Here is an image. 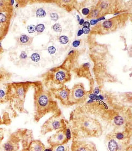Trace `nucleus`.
<instances>
[{"mask_svg":"<svg viewBox=\"0 0 132 151\" xmlns=\"http://www.w3.org/2000/svg\"><path fill=\"white\" fill-rule=\"evenodd\" d=\"M80 44V41H74L72 44L73 46L75 47H77L79 46Z\"/></svg>","mask_w":132,"mask_h":151,"instance_id":"nucleus-29","label":"nucleus"},{"mask_svg":"<svg viewBox=\"0 0 132 151\" xmlns=\"http://www.w3.org/2000/svg\"><path fill=\"white\" fill-rule=\"evenodd\" d=\"M88 98L84 104L77 107L108 125L118 113L129 106L124 101L122 94L103 90L100 87L91 85Z\"/></svg>","mask_w":132,"mask_h":151,"instance_id":"nucleus-1","label":"nucleus"},{"mask_svg":"<svg viewBox=\"0 0 132 151\" xmlns=\"http://www.w3.org/2000/svg\"><path fill=\"white\" fill-rule=\"evenodd\" d=\"M89 13V10L87 8H85V9H83V10H82V13L84 15H88Z\"/></svg>","mask_w":132,"mask_h":151,"instance_id":"nucleus-28","label":"nucleus"},{"mask_svg":"<svg viewBox=\"0 0 132 151\" xmlns=\"http://www.w3.org/2000/svg\"><path fill=\"white\" fill-rule=\"evenodd\" d=\"M68 142L63 129L57 131L47 139V142L51 146L66 144Z\"/></svg>","mask_w":132,"mask_h":151,"instance_id":"nucleus-11","label":"nucleus"},{"mask_svg":"<svg viewBox=\"0 0 132 151\" xmlns=\"http://www.w3.org/2000/svg\"><path fill=\"white\" fill-rule=\"evenodd\" d=\"M60 42L62 44H65L69 42V38L66 36H62L59 38Z\"/></svg>","mask_w":132,"mask_h":151,"instance_id":"nucleus-18","label":"nucleus"},{"mask_svg":"<svg viewBox=\"0 0 132 151\" xmlns=\"http://www.w3.org/2000/svg\"><path fill=\"white\" fill-rule=\"evenodd\" d=\"M69 121L72 140L98 138L103 134V127L99 120L77 107L70 113Z\"/></svg>","mask_w":132,"mask_h":151,"instance_id":"nucleus-2","label":"nucleus"},{"mask_svg":"<svg viewBox=\"0 0 132 151\" xmlns=\"http://www.w3.org/2000/svg\"><path fill=\"white\" fill-rule=\"evenodd\" d=\"M34 120L38 122L49 113H54L60 109L51 92L44 88L40 81L33 82Z\"/></svg>","mask_w":132,"mask_h":151,"instance_id":"nucleus-3","label":"nucleus"},{"mask_svg":"<svg viewBox=\"0 0 132 151\" xmlns=\"http://www.w3.org/2000/svg\"><path fill=\"white\" fill-rule=\"evenodd\" d=\"M8 93L9 83H0V104L8 102Z\"/></svg>","mask_w":132,"mask_h":151,"instance_id":"nucleus-12","label":"nucleus"},{"mask_svg":"<svg viewBox=\"0 0 132 151\" xmlns=\"http://www.w3.org/2000/svg\"><path fill=\"white\" fill-rule=\"evenodd\" d=\"M54 98L60 101L62 105L65 107H69V96L71 89L66 85H63L58 88H52L49 90Z\"/></svg>","mask_w":132,"mask_h":151,"instance_id":"nucleus-10","label":"nucleus"},{"mask_svg":"<svg viewBox=\"0 0 132 151\" xmlns=\"http://www.w3.org/2000/svg\"><path fill=\"white\" fill-rule=\"evenodd\" d=\"M83 26L84 27H86L89 28V27H90V25L89 22H85L83 24Z\"/></svg>","mask_w":132,"mask_h":151,"instance_id":"nucleus-31","label":"nucleus"},{"mask_svg":"<svg viewBox=\"0 0 132 151\" xmlns=\"http://www.w3.org/2000/svg\"><path fill=\"white\" fill-rule=\"evenodd\" d=\"M107 125L113 129L122 130L132 127V106H129L115 115Z\"/></svg>","mask_w":132,"mask_h":151,"instance_id":"nucleus-8","label":"nucleus"},{"mask_svg":"<svg viewBox=\"0 0 132 151\" xmlns=\"http://www.w3.org/2000/svg\"><path fill=\"white\" fill-rule=\"evenodd\" d=\"M33 140L32 130L20 128L10 134L7 141L2 145V149L3 151H18L21 145L22 148H27Z\"/></svg>","mask_w":132,"mask_h":151,"instance_id":"nucleus-5","label":"nucleus"},{"mask_svg":"<svg viewBox=\"0 0 132 151\" xmlns=\"http://www.w3.org/2000/svg\"><path fill=\"white\" fill-rule=\"evenodd\" d=\"M45 28V26L44 24H39L36 26V30L38 32L41 33V32H44Z\"/></svg>","mask_w":132,"mask_h":151,"instance_id":"nucleus-19","label":"nucleus"},{"mask_svg":"<svg viewBox=\"0 0 132 151\" xmlns=\"http://www.w3.org/2000/svg\"><path fill=\"white\" fill-rule=\"evenodd\" d=\"M90 91L85 89L83 83L76 84L71 89L69 96V107L84 104L88 98Z\"/></svg>","mask_w":132,"mask_h":151,"instance_id":"nucleus-9","label":"nucleus"},{"mask_svg":"<svg viewBox=\"0 0 132 151\" xmlns=\"http://www.w3.org/2000/svg\"><path fill=\"white\" fill-rule=\"evenodd\" d=\"M50 18L52 20L56 21L58 19L59 16L58 14L55 13H53L50 14Z\"/></svg>","mask_w":132,"mask_h":151,"instance_id":"nucleus-24","label":"nucleus"},{"mask_svg":"<svg viewBox=\"0 0 132 151\" xmlns=\"http://www.w3.org/2000/svg\"><path fill=\"white\" fill-rule=\"evenodd\" d=\"M19 151H27V148H22V149Z\"/></svg>","mask_w":132,"mask_h":151,"instance_id":"nucleus-36","label":"nucleus"},{"mask_svg":"<svg viewBox=\"0 0 132 151\" xmlns=\"http://www.w3.org/2000/svg\"><path fill=\"white\" fill-rule=\"evenodd\" d=\"M66 144L51 146L53 151H69V146Z\"/></svg>","mask_w":132,"mask_h":151,"instance_id":"nucleus-15","label":"nucleus"},{"mask_svg":"<svg viewBox=\"0 0 132 151\" xmlns=\"http://www.w3.org/2000/svg\"><path fill=\"white\" fill-rule=\"evenodd\" d=\"M36 27L35 25H28L27 27V30L30 33H32L36 31Z\"/></svg>","mask_w":132,"mask_h":151,"instance_id":"nucleus-21","label":"nucleus"},{"mask_svg":"<svg viewBox=\"0 0 132 151\" xmlns=\"http://www.w3.org/2000/svg\"><path fill=\"white\" fill-rule=\"evenodd\" d=\"M103 27L106 28H111L112 26V22L111 21L107 20L105 21L103 23Z\"/></svg>","mask_w":132,"mask_h":151,"instance_id":"nucleus-22","label":"nucleus"},{"mask_svg":"<svg viewBox=\"0 0 132 151\" xmlns=\"http://www.w3.org/2000/svg\"><path fill=\"white\" fill-rule=\"evenodd\" d=\"M84 22H85V20H84V19H81L80 20V25H82L83 24V23H84Z\"/></svg>","mask_w":132,"mask_h":151,"instance_id":"nucleus-35","label":"nucleus"},{"mask_svg":"<svg viewBox=\"0 0 132 151\" xmlns=\"http://www.w3.org/2000/svg\"><path fill=\"white\" fill-rule=\"evenodd\" d=\"M21 58L22 59H25L27 57V55L25 52H22L20 55Z\"/></svg>","mask_w":132,"mask_h":151,"instance_id":"nucleus-32","label":"nucleus"},{"mask_svg":"<svg viewBox=\"0 0 132 151\" xmlns=\"http://www.w3.org/2000/svg\"><path fill=\"white\" fill-rule=\"evenodd\" d=\"M36 14L38 18H44L46 15V13L44 9L40 8L36 11Z\"/></svg>","mask_w":132,"mask_h":151,"instance_id":"nucleus-16","label":"nucleus"},{"mask_svg":"<svg viewBox=\"0 0 132 151\" xmlns=\"http://www.w3.org/2000/svg\"><path fill=\"white\" fill-rule=\"evenodd\" d=\"M77 19H78V21H79V20H80V17H79V16H78V15H77Z\"/></svg>","mask_w":132,"mask_h":151,"instance_id":"nucleus-37","label":"nucleus"},{"mask_svg":"<svg viewBox=\"0 0 132 151\" xmlns=\"http://www.w3.org/2000/svg\"><path fill=\"white\" fill-rule=\"evenodd\" d=\"M33 41V37H30L27 35H22L18 38V42L19 44L23 46H30Z\"/></svg>","mask_w":132,"mask_h":151,"instance_id":"nucleus-14","label":"nucleus"},{"mask_svg":"<svg viewBox=\"0 0 132 151\" xmlns=\"http://www.w3.org/2000/svg\"><path fill=\"white\" fill-rule=\"evenodd\" d=\"M43 151H53L52 148H45L44 150Z\"/></svg>","mask_w":132,"mask_h":151,"instance_id":"nucleus-33","label":"nucleus"},{"mask_svg":"<svg viewBox=\"0 0 132 151\" xmlns=\"http://www.w3.org/2000/svg\"><path fill=\"white\" fill-rule=\"evenodd\" d=\"M56 48L54 46H49L48 48V53H49L50 54H51V55H53V54H54L56 52Z\"/></svg>","mask_w":132,"mask_h":151,"instance_id":"nucleus-25","label":"nucleus"},{"mask_svg":"<svg viewBox=\"0 0 132 151\" xmlns=\"http://www.w3.org/2000/svg\"><path fill=\"white\" fill-rule=\"evenodd\" d=\"M46 148L44 145L39 140H33L30 143L27 151H43Z\"/></svg>","mask_w":132,"mask_h":151,"instance_id":"nucleus-13","label":"nucleus"},{"mask_svg":"<svg viewBox=\"0 0 132 151\" xmlns=\"http://www.w3.org/2000/svg\"><path fill=\"white\" fill-rule=\"evenodd\" d=\"M5 130L3 128H0V145L1 144L4 138Z\"/></svg>","mask_w":132,"mask_h":151,"instance_id":"nucleus-23","label":"nucleus"},{"mask_svg":"<svg viewBox=\"0 0 132 151\" xmlns=\"http://www.w3.org/2000/svg\"><path fill=\"white\" fill-rule=\"evenodd\" d=\"M53 30L55 32H61L62 31V28L61 25L59 23H57L54 25L53 26Z\"/></svg>","mask_w":132,"mask_h":151,"instance_id":"nucleus-20","label":"nucleus"},{"mask_svg":"<svg viewBox=\"0 0 132 151\" xmlns=\"http://www.w3.org/2000/svg\"><path fill=\"white\" fill-rule=\"evenodd\" d=\"M99 20H92L90 21V23L92 25H94L98 22Z\"/></svg>","mask_w":132,"mask_h":151,"instance_id":"nucleus-30","label":"nucleus"},{"mask_svg":"<svg viewBox=\"0 0 132 151\" xmlns=\"http://www.w3.org/2000/svg\"><path fill=\"white\" fill-rule=\"evenodd\" d=\"M42 83L48 90L61 87L71 79L70 73L62 69L51 70L42 75Z\"/></svg>","mask_w":132,"mask_h":151,"instance_id":"nucleus-6","label":"nucleus"},{"mask_svg":"<svg viewBox=\"0 0 132 151\" xmlns=\"http://www.w3.org/2000/svg\"><path fill=\"white\" fill-rule=\"evenodd\" d=\"M33 84V82L30 81L9 83L8 102L14 118L17 117L18 113H28L25 108V102L27 94Z\"/></svg>","mask_w":132,"mask_h":151,"instance_id":"nucleus-4","label":"nucleus"},{"mask_svg":"<svg viewBox=\"0 0 132 151\" xmlns=\"http://www.w3.org/2000/svg\"><path fill=\"white\" fill-rule=\"evenodd\" d=\"M7 20V17L3 13H0V23L5 22Z\"/></svg>","mask_w":132,"mask_h":151,"instance_id":"nucleus-26","label":"nucleus"},{"mask_svg":"<svg viewBox=\"0 0 132 151\" xmlns=\"http://www.w3.org/2000/svg\"><path fill=\"white\" fill-rule=\"evenodd\" d=\"M31 59L33 62H38L40 60V56L37 53H34L31 55Z\"/></svg>","mask_w":132,"mask_h":151,"instance_id":"nucleus-17","label":"nucleus"},{"mask_svg":"<svg viewBox=\"0 0 132 151\" xmlns=\"http://www.w3.org/2000/svg\"><path fill=\"white\" fill-rule=\"evenodd\" d=\"M83 33V30H80L78 31V36H80L81 35H82Z\"/></svg>","mask_w":132,"mask_h":151,"instance_id":"nucleus-34","label":"nucleus"},{"mask_svg":"<svg viewBox=\"0 0 132 151\" xmlns=\"http://www.w3.org/2000/svg\"><path fill=\"white\" fill-rule=\"evenodd\" d=\"M66 120L61 110H59L45 122L41 126V134L45 135L48 133L62 130L65 126Z\"/></svg>","mask_w":132,"mask_h":151,"instance_id":"nucleus-7","label":"nucleus"},{"mask_svg":"<svg viewBox=\"0 0 132 151\" xmlns=\"http://www.w3.org/2000/svg\"><path fill=\"white\" fill-rule=\"evenodd\" d=\"M82 30H83V33L86 34H88L89 32H90V29L89 28L86 27H83Z\"/></svg>","mask_w":132,"mask_h":151,"instance_id":"nucleus-27","label":"nucleus"}]
</instances>
